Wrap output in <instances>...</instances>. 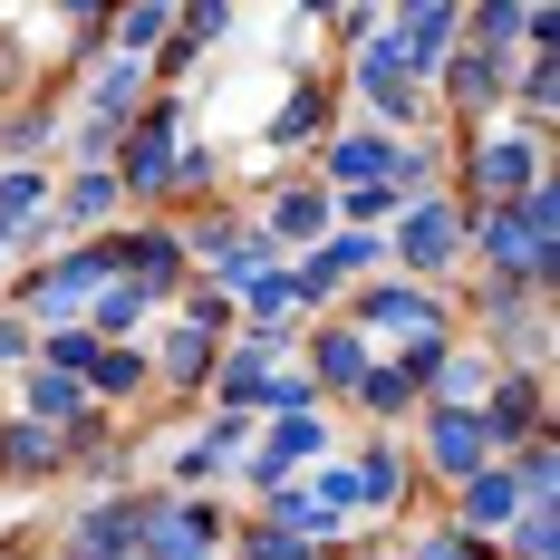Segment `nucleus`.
<instances>
[{
	"label": "nucleus",
	"instance_id": "nucleus-1",
	"mask_svg": "<svg viewBox=\"0 0 560 560\" xmlns=\"http://www.w3.org/2000/svg\"><path fill=\"white\" fill-rule=\"evenodd\" d=\"M532 184H551V136H522L512 116L474 126V136H445V194L464 213L483 203H522Z\"/></svg>",
	"mask_w": 560,
	"mask_h": 560
},
{
	"label": "nucleus",
	"instance_id": "nucleus-2",
	"mask_svg": "<svg viewBox=\"0 0 560 560\" xmlns=\"http://www.w3.org/2000/svg\"><path fill=\"white\" fill-rule=\"evenodd\" d=\"M116 194H126V223H165L174 194H184V97L155 88L136 136L116 145Z\"/></svg>",
	"mask_w": 560,
	"mask_h": 560
},
{
	"label": "nucleus",
	"instance_id": "nucleus-3",
	"mask_svg": "<svg viewBox=\"0 0 560 560\" xmlns=\"http://www.w3.org/2000/svg\"><path fill=\"white\" fill-rule=\"evenodd\" d=\"M174 232H184V261H194V280H213V290H242V280H261V271H280V252L252 232V213L242 203H203V213H174Z\"/></svg>",
	"mask_w": 560,
	"mask_h": 560
},
{
	"label": "nucleus",
	"instance_id": "nucleus-4",
	"mask_svg": "<svg viewBox=\"0 0 560 560\" xmlns=\"http://www.w3.org/2000/svg\"><path fill=\"white\" fill-rule=\"evenodd\" d=\"M377 242H387V271L416 280V290H454V280H464V203H454V194L406 203Z\"/></svg>",
	"mask_w": 560,
	"mask_h": 560
},
{
	"label": "nucleus",
	"instance_id": "nucleus-5",
	"mask_svg": "<svg viewBox=\"0 0 560 560\" xmlns=\"http://www.w3.org/2000/svg\"><path fill=\"white\" fill-rule=\"evenodd\" d=\"M338 126V68H290V97H280L271 116H261V184L271 174H300L310 155H319V136Z\"/></svg>",
	"mask_w": 560,
	"mask_h": 560
},
{
	"label": "nucleus",
	"instance_id": "nucleus-6",
	"mask_svg": "<svg viewBox=\"0 0 560 560\" xmlns=\"http://www.w3.org/2000/svg\"><path fill=\"white\" fill-rule=\"evenodd\" d=\"M406 464H416V483L445 503L454 483H474L483 464H503L493 435H483V416H464V406H425L416 425H406Z\"/></svg>",
	"mask_w": 560,
	"mask_h": 560
},
{
	"label": "nucleus",
	"instance_id": "nucleus-7",
	"mask_svg": "<svg viewBox=\"0 0 560 560\" xmlns=\"http://www.w3.org/2000/svg\"><path fill=\"white\" fill-rule=\"evenodd\" d=\"M319 454H338V425H329V416H261L252 445H242V464H232V483L261 503V493H280V483H300Z\"/></svg>",
	"mask_w": 560,
	"mask_h": 560
},
{
	"label": "nucleus",
	"instance_id": "nucleus-8",
	"mask_svg": "<svg viewBox=\"0 0 560 560\" xmlns=\"http://www.w3.org/2000/svg\"><path fill=\"white\" fill-rule=\"evenodd\" d=\"M58 560H145V483H116L58 522Z\"/></svg>",
	"mask_w": 560,
	"mask_h": 560
},
{
	"label": "nucleus",
	"instance_id": "nucleus-9",
	"mask_svg": "<svg viewBox=\"0 0 560 560\" xmlns=\"http://www.w3.org/2000/svg\"><path fill=\"white\" fill-rule=\"evenodd\" d=\"M242 213H252V232L271 242L280 261H300V252H319V242H329V184H310V174H271Z\"/></svg>",
	"mask_w": 560,
	"mask_h": 560
},
{
	"label": "nucleus",
	"instance_id": "nucleus-10",
	"mask_svg": "<svg viewBox=\"0 0 560 560\" xmlns=\"http://www.w3.org/2000/svg\"><path fill=\"white\" fill-rule=\"evenodd\" d=\"M232 512L213 493H155L145 483V560H223Z\"/></svg>",
	"mask_w": 560,
	"mask_h": 560
},
{
	"label": "nucleus",
	"instance_id": "nucleus-11",
	"mask_svg": "<svg viewBox=\"0 0 560 560\" xmlns=\"http://www.w3.org/2000/svg\"><path fill=\"white\" fill-rule=\"evenodd\" d=\"M348 454V483H358V522H416V464H406V435H358Z\"/></svg>",
	"mask_w": 560,
	"mask_h": 560
},
{
	"label": "nucleus",
	"instance_id": "nucleus-12",
	"mask_svg": "<svg viewBox=\"0 0 560 560\" xmlns=\"http://www.w3.org/2000/svg\"><path fill=\"white\" fill-rule=\"evenodd\" d=\"M116 280H136V290L155 300V319H165L174 300H184V280H194L184 232L174 223H116Z\"/></svg>",
	"mask_w": 560,
	"mask_h": 560
},
{
	"label": "nucleus",
	"instance_id": "nucleus-13",
	"mask_svg": "<svg viewBox=\"0 0 560 560\" xmlns=\"http://www.w3.org/2000/svg\"><path fill=\"white\" fill-rule=\"evenodd\" d=\"M310 387H319V406H348L358 396V377L377 368V348L348 329V319H300V358H290Z\"/></svg>",
	"mask_w": 560,
	"mask_h": 560
},
{
	"label": "nucleus",
	"instance_id": "nucleus-14",
	"mask_svg": "<svg viewBox=\"0 0 560 560\" xmlns=\"http://www.w3.org/2000/svg\"><path fill=\"white\" fill-rule=\"evenodd\" d=\"M483 435L493 454H512L522 435H551V368H493V387H483Z\"/></svg>",
	"mask_w": 560,
	"mask_h": 560
},
{
	"label": "nucleus",
	"instance_id": "nucleus-15",
	"mask_svg": "<svg viewBox=\"0 0 560 560\" xmlns=\"http://www.w3.org/2000/svg\"><path fill=\"white\" fill-rule=\"evenodd\" d=\"M387 49L435 88V68L464 49V0H396V10H387Z\"/></svg>",
	"mask_w": 560,
	"mask_h": 560
},
{
	"label": "nucleus",
	"instance_id": "nucleus-16",
	"mask_svg": "<svg viewBox=\"0 0 560 560\" xmlns=\"http://www.w3.org/2000/svg\"><path fill=\"white\" fill-rule=\"evenodd\" d=\"M396 145L406 136H377V126H358V116H338L329 136H319V155H310V184H329V194H348V184H387V165H396Z\"/></svg>",
	"mask_w": 560,
	"mask_h": 560
},
{
	"label": "nucleus",
	"instance_id": "nucleus-17",
	"mask_svg": "<svg viewBox=\"0 0 560 560\" xmlns=\"http://www.w3.org/2000/svg\"><path fill=\"white\" fill-rule=\"evenodd\" d=\"M58 136H68V97L30 88L20 107L0 116V165H58Z\"/></svg>",
	"mask_w": 560,
	"mask_h": 560
},
{
	"label": "nucleus",
	"instance_id": "nucleus-18",
	"mask_svg": "<svg viewBox=\"0 0 560 560\" xmlns=\"http://www.w3.org/2000/svg\"><path fill=\"white\" fill-rule=\"evenodd\" d=\"M512 512H522V483H512L503 464H483L474 483H454V493H445V512H435V522L474 532V541H503V532H512Z\"/></svg>",
	"mask_w": 560,
	"mask_h": 560
},
{
	"label": "nucleus",
	"instance_id": "nucleus-19",
	"mask_svg": "<svg viewBox=\"0 0 560 560\" xmlns=\"http://www.w3.org/2000/svg\"><path fill=\"white\" fill-rule=\"evenodd\" d=\"M348 416H358L368 435H406V425L425 416V387H416V377H406L396 358H377V368L358 377V396H348Z\"/></svg>",
	"mask_w": 560,
	"mask_h": 560
},
{
	"label": "nucleus",
	"instance_id": "nucleus-20",
	"mask_svg": "<svg viewBox=\"0 0 560 560\" xmlns=\"http://www.w3.org/2000/svg\"><path fill=\"white\" fill-rule=\"evenodd\" d=\"M0 406H10V416H30V425H49V435H68V425L88 416V387H78V377H49V368H20Z\"/></svg>",
	"mask_w": 560,
	"mask_h": 560
},
{
	"label": "nucleus",
	"instance_id": "nucleus-21",
	"mask_svg": "<svg viewBox=\"0 0 560 560\" xmlns=\"http://www.w3.org/2000/svg\"><path fill=\"white\" fill-rule=\"evenodd\" d=\"M483 387H493V358H483L474 338H454L445 358H435V377H425V406H464V416H474Z\"/></svg>",
	"mask_w": 560,
	"mask_h": 560
},
{
	"label": "nucleus",
	"instance_id": "nucleus-22",
	"mask_svg": "<svg viewBox=\"0 0 560 560\" xmlns=\"http://www.w3.org/2000/svg\"><path fill=\"white\" fill-rule=\"evenodd\" d=\"M387 560H503V551L474 541V532H454V522H396V532H387Z\"/></svg>",
	"mask_w": 560,
	"mask_h": 560
},
{
	"label": "nucleus",
	"instance_id": "nucleus-23",
	"mask_svg": "<svg viewBox=\"0 0 560 560\" xmlns=\"http://www.w3.org/2000/svg\"><path fill=\"white\" fill-rule=\"evenodd\" d=\"M213 483H223V454L203 435H165L155 445V493H213Z\"/></svg>",
	"mask_w": 560,
	"mask_h": 560
},
{
	"label": "nucleus",
	"instance_id": "nucleus-24",
	"mask_svg": "<svg viewBox=\"0 0 560 560\" xmlns=\"http://www.w3.org/2000/svg\"><path fill=\"white\" fill-rule=\"evenodd\" d=\"M165 39H174V10H165V0H145V10H107V30H97V49H107V58H136V68L165 49Z\"/></svg>",
	"mask_w": 560,
	"mask_h": 560
},
{
	"label": "nucleus",
	"instance_id": "nucleus-25",
	"mask_svg": "<svg viewBox=\"0 0 560 560\" xmlns=\"http://www.w3.org/2000/svg\"><path fill=\"white\" fill-rule=\"evenodd\" d=\"M503 474L522 483V503H560V435H522L503 454Z\"/></svg>",
	"mask_w": 560,
	"mask_h": 560
},
{
	"label": "nucleus",
	"instance_id": "nucleus-26",
	"mask_svg": "<svg viewBox=\"0 0 560 560\" xmlns=\"http://www.w3.org/2000/svg\"><path fill=\"white\" fill-rule=\"evenodd\" d=\"M493 551H503V560H560V503H522Z\"/></svg>",
	"mask_w": 560,
	"mask_h": 560
},
{
	"label": "nucleus",
	"instance_id": "nucleus-27",
	"mask_svg": "<svg viewBox=\"0 0 560 560\" xmlns=\"http://www.w3.org/2000/svg\"><path fill=\"white\" fill-rule=\"evenodd\" d=\"M406 203H396L387 184H348V194H329V232H387Z\"/></svg>",
	"mask_w": 560,
	"mask_h": 560
},
{
	"label": "nucleus",
	"instance_id": "nucleus-28",
	"mask_svg": "<svg viewBox=\"0 0 560 560\" xmlns=\"http://www.w3.org/2000/svg\"><path fill=\"white\" fill-rule=\"evenodd\" d=\"M300 493L329 512V522H348V532H358V483H348V454H319V464L300 474Z\"/></svg>",
	"mask_w": 560,
	"mask_h": 560
},
{
	"label": "nucleus",
	"instance_id": "nucleus-29",
	"mask_svg": "<svg viewBox=\"0 0 560 560\" xmlns=\"http://www.w3.org/2000/svg\"><path fill=\"white\" fill-rule=\"evenodd\" d=\"M165 319H184V329H203V338H232V300L213 280H184V300H174Z\"/></svg>",
	"mask_w": 560,
	"mask_h": 560
},
{
	"label": "nucleus",
	"instance_id": "nucleus-30",
	"mask_svg": "<svg viewBox=\"0 0 560 560\" xmlns=\"http://www.w3.org/2000/svg\"><path fill=\"white\" fill-rule=\"evenodd\" d=\"M30 358H39V329H30V319H20V310L0 300V387H10V377H20Z\"/></svg>",
	"mask_w": 560,
	"mask_h": 560
},
{
	"label": "nucleus",
	"instance_id": "nucleus-31",
	"mask_svg": "<svg viewBox=\"0 0 560 560\" xmlns=\"http://www.w3.org/2000/svg\"><path fill=\"white\" fill-rule=\"evenodd\" d=\"M0 271H20V242H10V232H0Z\"/></svg>",
	"mask_w": 560,
	"mask_h": 560
}]
</instances>
